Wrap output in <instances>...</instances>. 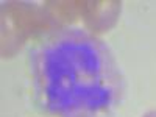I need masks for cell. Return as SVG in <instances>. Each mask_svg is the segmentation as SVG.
I'll return each mask as SVG.
<instances>
[{"mask_svg": "<svg viewBox=\"0 0 156 117\" xmlns=\"http://www.w3.org/2000/svg\"><path fill=\"white\" fill-rule=\"evenodd\" d=\"M34 97L56 117H111L123 95L119 66L101 39L83 30H59L30 58Z\"/></svg>", "mask_w": 156, "mask_h": 117, "instance_id": "6da1fadb", "label": "cell"}, {"mask_svg": "<svg viewBox=\"0 0 156 117\" xmlns=\"http://www.w3.org/2000/svg\"><path fill=\"white\" fill-rule=\"evenodd\" d=\"M58 23L45 6L30 2H5L2 6V55L12 56L30 37L53 30Z\"/></svg>", "mask_w": 156, "mask_h": 117, "instance_id": "7a4b0ae2", "label": "cell"}, {"mask_svg": "<svg viewBox=\"0 0 156 117\" xmlns=\"http://www.w3.org/2000/svg\"><path fill=\"white\" fill-rule=\"evenodd\" d=\"M122 3L117 0H81V14L84 27L92 33L111 30L119 20Z\"/></svg>", "mask_w": 156, "mask_h": 117, "instance_id": "3957f363", "label": "cell"}, {"mask_svg": "<svg viewBox=\"0 0 156 117\" xmlns=\"http://www.w3.org/2000/svg\"><path fill=\"white\" fill-rule=\"evenodd\" d=\"M44 6L51 12L58 22H73L80 19L81 14V0H56L45 2Z\"/></svg>", "mask_w": 156, "mask_h": 117, "instance_id": "277c9868", "label": "cell"}, {"mask_svg": "<svg viewBox=\"0 0 156 117\" xmlns=\"http://www.w3.org/2000/svg\"><path fill=\"white\" fill-rule=\"evenodd\" d=\"M142 117H156V111H150V112H147L145 115H142Z\"/></svg>", "mask_w": 156, "mask_h": 117, "instance_id": "5b68a950", "label": "cell"}]
</instances>
